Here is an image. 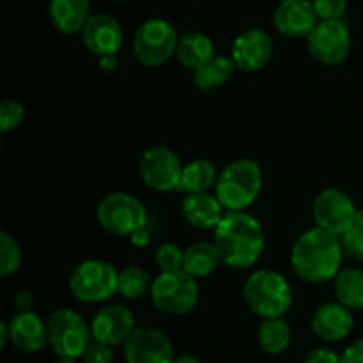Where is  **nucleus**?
Returning <instances> with one entry per match:
<instances>
[{
  "label": "nucleus",
  "mask_w": 363,
  "mask_h": 363,
  "mask_svg": "<svg viewBox=\"0 0 363 363\" xmlns=\"http://www.w3.org/2000/svg\"><path fill=\"white\" fill-rule=\"evenodd\" d=\"M223 264L234 269L252 268L264 252L261 222L247 211H227L213 238Z\"/></svg>",
  "instance_id": "f257e3e1"
},
{
  "label": "nucleus",
  "mask_w": 363,
  "mask_h": 363,
  "mask_svg": "<svg viewBox=\"0 0 363 363\" xmlns=\"http://www.w3.org/2000/svg\"><path fill=\"white\" fill-rule=\"evenodd\" d=\"M344 250L340 238L319 227L305 230L291 250V266L301 280L323 284L340 273Z\"/></svg>",
  "instance_id": "f03ea898"
},
{
  "label": "nucleus",
  "mask_w": 363,
  "mask_h": 363,
  "mask_svg": "<svg viewBox=\"0 0 363 363\" xmlns=\"http://www.w3.org/2000/svg\"><path fill=\"white\" fill-rule=\"evenodd\" d=\"M243 296L248 308L262 319H279L293 305V289L286 277L272 269L252 273L243 286Z\"/></svg>",
  "instance_id": "7ed1b4c3"
},
{
  "label": "nucleus",
  "mask_w": 363,
  "mask_h": 363,
  "mask_svg": "<svg viewBox=\"0 0 363 363\" xmlns=\"http://www.w3.org/2000/svg\"><path fill=\"white\" fill-rule=\"evenodd\" d=\"M262 190V172L257 162L248 158L230 162L220 172L215 195L227 211H245L257 201Z\"/></svg>",
  "instance_id": "20e7f679"
},
{
  "label": "nucleus",
  "mask_w": 363,
  "mask_h": 363,
  "mask_svg": "<svg viewBox=\"0 0 363 363\" xmlns=\"http://www.w3.org/2000/svg\"><path fill=\"white\" fill-rule=\"evenodd\" d=\"M48 344L57 357L82 358L92 342L91 325L77 311L59 308L48 318Z\"/></svg>",
  "instance_id": "39448f33"
},
{
  "label": "nucleus",
  "mask_w": 363,
  "mask_h": 363,
  "mask_svg": "<svg viewBox=\"0 0 363 363\" xmlns=\"http://www.w3.org/2000/svg\"><path fill=\"white\" fill-rule=\"evenodd\" d=\"M119 272L101 259H87L73 269L69 291L77 300L85 303H101L117 293Z\"/></svg>",
  "instance_id": "423d86ee"
},
{
  "label": "nucleus",
  "mask_w": 363,
  "mask_h": 363,
  "mask_svg": "<svg viewBox=\"0 0 363 363\" xmlns=\"http://www.w3.org/2000/svg\"><path fill=\"white\" fill-rule=\"evenodd\" d=\"M151 301L158 311L165 314H188L199 301L197 279L188 275L184 269L170 273H160L152 280Z\"/></svg>",
  "instance_id": "0eeeda50"
},
{
  "label": "nucleus",
  "mask_w": 363,
  "mask_h": 363,
  "mask_svg": "<svg viewBox=\"0 0 363 363\" xmlns=\"http://www.w3.org/2000/svg\"><path fill=\"white\" fill-rule=\"evenodd\" d=\"M96 218L106 233L116 236H131L147 222L149 216L145 206L135 195L113 191L98 204Z\"/></svg>",
  "instance_id": "6e6552de"
},
{
  "label": "nucleus",
  "mask_w": 363,
  "mask_h": 363,
  "mask_svg": "<svg viewBox=\"0 0 363 363\" xmlns=\"http://www.w3.org/2000/svg\"><path fill=\"white\" fill-rule=\"evenodd\" d=\"M177 32L163 18H151L137 28L133 35V53L140 64L156 67L176 53Z\"/></svg>",
  "instance_id": "1a4fd4ad"
},
{
  "label": "nucleus",
  "mask_w": 363,
  "mask_h": 363,
  "mask_svg": "<svg viewBox=\"0 0 363 363\" xmlns=\"http://www.w3.org/2000/svg\"><path fill=\"white\" fill-rule=\"evenodd\" d=\"M184 165L179 156L167 145L145 149L138 162V172L145 186L155 191L179 190Z\"/></svg>",
  "instance_id": "9d476101"
},
{
  "label": "nucleus",
  "mask_w": 363,
  "mask_h": 363,
  "mask_svg": "<svg viewBox=\"0 0 363 363\" xmlns=\"http://www.w3.org/2000/svg\"><path fill=\"white\" fill-rule=\"evenodd\" d=\"M357 206L351 201V197L337 188H326L312 204V216H314L315 227L335 236H342L344 233L354 225V216H357Z\"/></svg>",
  "instance_id": "9b49d317"
},
{
  "label": "nucleus",
  "mask_w": 363,
  "mask_h": 363,
  "mask_svg": "<svg viewBox=\"0 0 363 363\" xmlns=\"http://www.w3.org/2000/svg\"><path fill=\"white\" fill-rule=\"evenodd\" d=\"M308 53L325 66H339L351 50V34L342 21H318L307 38Z\"/></svg>",
  "instance_id": "f8f14e48"
},
{
  "label": "nucleus",
  "mask_w": 363,
  "mask_h": 363,
  "mask_svg": "<svg viewBox=\"0 0 363 363\" xmlns=\"http://www.w3.org/2000/svg\"><path fill=\"white\" fill-rule=\"evenodd\" d=\"M126 363H172L174 347L162 330L142 326L123 344Z\"/></svg>",
  "instance_id": "ddd939ff"
},
{
  "label": "nucleus",
  "mask_w": 363,
  "mask_h": 363,
  "mask_svg": "<svg viewBox=\"0 0 363 363\" xmlns=\"http://www.w3.org/2000/svg\"><path fill=\"white\" fill-rule=\"evenodd\" d=\"M273 41L269 34L262 28H248L241 32L233 43L230 59L238 69L254 73L262 69L272 60Z\"/></svg>",
  "instance_id": "4468645a"
},
{
  "label": "nucleus",
  "mask_w": 363,
  "mask_h": 363,
  "mask_svg": "<svg viewBox=\"0 0 363 363\" xmlns=\"http://www.w3.org/2000/svg\"><path fill=\"white\" fill-rule=\"evenodd\" d=\"M135 330L133 312L121 303L101 308L91 323L92 340L110 347L126 342Z\"/></svg>",
  "instance_id": "2eb2a0df"
},
{
  "label": "nucleus",
  "mask_w": 363,
  "mask_h": 363,
  "mask_svg": "<svg viewBox=\"0 0 363 363\" xmlns=\"http://www.w3.org/2000/svg\"><path fill=\"white\" fill-rule=\"evenodd\" d=\"M123 28L110 14H92L82 28V41L85 48L98 57L116 55L123 46Z\"/></svg>",
  "instance_id": "dca6fc26"
},
{
  "label": "nucleus",
  "mask_w": 363,
  "mask_h": 363,
  "mask_svg": "<svg viewBox=\"0 0 363 363\" xmlns=\"http://www.w3.org/2000/svg\"><path fill=\"white\" fill-rule=\"evenodd\" d=\"M273 23L287 38H308L318 25L312 0H282L273 13Z\"/></svg>",
  "instance_id": "f3484780"
},
{
  "label": "nucleus",
  "mask_w": 363,
  "mask_h": 363,
  "mask_svg": "<svg viewBox=\"0 0 363 363\" xmlns=\"http://www.w3.org/2000/svg\"><path fill=\"white\" fill-rule=\"evenodd\" d=\"M353 326V311L344 307L339 301L321 305L311 319V328L314 335L325 342H339V340L346 339Z\"/></svg>",
  "instance_id": "a211bd4d"
},
{
  "label": "nucleus",
  "mask_w": 363,
  "mask_h": 363,
  "mask_svg": "<svg viewBox=\"0 0 363 363\" xmlns=\"http://www.w3.org/2000/svg\"><path fill=\"white\" fill-rule=\"evenodd\" d=\"M11 342L21 353H38L48 344V323L34 311L18 312L7 323Z\"/></svg>",
  "instance_id": "6ab92c4d"
},
{
  "label": "nucleus",
  "mask_w": 363,
  "mask_h": 363,
  "mask_svg": "<svg viewBox=\"0 0 363 363\" xmlns=\"http://www.w3.org/2000/svg\"><path fill=\"white\" fill-rule=\"evenodd\" d=\"M181 215L195 229H216L225 216V208L211 191L188 194L181 202Z\"/></svg>",
  "instance_id": "aec40b11"
},
{
  "label": "nucleus",
  "mask_w": 363,
  "mask_h": 363,
  "mask_svg": "<svg viewBox=\"0 0 363 363\" xmlns=\"http://www.w3.org/2000/svg\"><path fill=\"white\" fill-rule=\"evenodd\" d=\"M89 14V0H52L50 2V20L53 27L62 34L82 32Z\"/></svg>",
  "instance_id": "412c9836"
},
{
  "label": "nucleus",
  "mask_w": 363,
  "mask_h": 363,
  "mask_svg": "<svg viewBox=\"0 0 363 363\" xmlns=\"http://www.w3.org/2000/svg\"><path fill=\"white\" fill-rule=\"evenodd\" d=\"M176 57L184 67L197 71L215 57V45L202 32H188L177 41Z\"/></svg>",
  "instance_id": "4be33fe9"
},
{
  "label": "nucleus",
  "mask_w": 363,
  "mask_h": 363,
  "mask_svg": "<svg viewBox=\"0 0 363 363\" xmlns=\"http://www.w3.org/2000/svg\"><path fill=\"white\" fill-rule=\"evenodd\" d=\"M222 262L215 243L211 241H197L184 250L183 269L194 279L209 277Z\"/></svg>",
  "instance_id": "5701e85b"
},
{
  "label": "nucleus",
  "mask_w": 363,
  "mask_h": 363,
  "mask_svg": "<svg viewBox=\"0 0 363 363\" xmlns=\"http://www.w3.org/2000/svg\"><path fill=\"white\" fill-rule=\"evenodd\" d=\"M236 69V64L233 62L230 57L215 55L209 62L194 71V84L195 87L204 92L215 91V89L225 85L233 78Z\"/></svg>",
  "instance_id": "b1692460"
},
{
  "label": "nucleus",
  "mask_w": 363,
  "mask_h": 363,
  "mask_svg": "<svg viewBox=\"0 0 363 363\" xmlns=\"http://www.w3.org/2000/svg\"><path fill=\"white\" fill-rule=\"evenodd\" d=\"M333 282V291L339 303L350 311H362L363 308V269L344 268Z\"/></svg>",
  "instance_id": "393cba45"
},
{
  "label": "nucleus",
  "mask_w": 363,
  "mask_h": 363,
  "mask_svg": "<svg viewBox=\"0 0 363 363\" xmlns=\"http://www.w3.org/2000/svg\"><path fill=\"white\" fill-rule=\"evenodd\" d=\"M218 176L220 174L216 172V167L209 160H194V162L184 165L179 190L186 195L209 191L216 186Z\"/></svg>",
  "instance_id": "a878e982"
},
{
  "label": "nucleus",
  "mask_w": 363,
  "mask_h": 363,
  "mask_svg": "<svg viewBox=\"0 0 363 363\" xmlns=\"http://www.w3.org/2000/svg\"><path fill=\"white\" fill-rule=\"evenodd\" d=\"M257 340L268 354H280L289 347L291 328L284 318L264 319L257 330Z\"/></svg>",
  "instance_id": "bb28decb"
},
{
  "label": "nucleus",
  "mask_w": 363,
  "mask_h": 363,
  "mask_svg": "<svg viewBox=\"0 0 363 363\" xmlns=\"http://www.w3.org/2000/svg\"><path fill=\"white\" fill-rule=\"evenodd\" d=\"M152 279L145 269L140 266H128L123 272H119V284H117V293L126 300H138L145 293H151Z\"/></svg>",
  "instance_id": "cd10ccee"
},
{
  "label": "nucleus",
  "mask_w": 363,
  "mask_h": 363,
  "mask_svg": "<svg viewBox=\"0 0 363 363\" xmlns=\"http://www.w3.org/2000/svg\"><path fill=\"white\" fill-rule=\"evenodd\" d=\"M21 266L20 245L7 233H0V275L9 277Z\"/></svg>",
  "instance_id": "c85d7f7f"
},
{
  "label": "nucleus",
  "mask_w": 363,
  "mask_h": 363,
  "mask_svg": "<svg viewBox=\"0 0 363 363\" xmlns=\"http://www.w3.org/2000/svg\"><path fill=\"white\" fill-rule=\"evenodd\" d=\"M155 262L162 273L179 272V269H183L184 264V252L176 243H163L156 250Z\"/></svg>",
  "instance_id": "c756f323"
},
{
  "label": "nucleus",
  "mask_w": 363,
  "mask_h": 363,
  "mask_svg": "<svg viewBox=\"0 0 363 363\" xmlns=\"http://www.w3.org/2000/svg\"><path fill=\"white\" fill-rule=\"evenodd\" d=\"M25 117V108L16 99H4L0 105V130L2 133L13 131L20 126Z\"/></svg>",
  "instance_id": "7c9ffc66"
},
{
  "label": "nucleus",
  "mask_w": 363,
  "mask_h": 363,
  "mask_svg": "<svg viewBox=\"0 0 363 363\" xmlns=\"http://www.w3.org/2000/svg\"><path fill=\"white\" fill-rule=\"evenodd\" d=\"M312 6L321 21H340L346 14L347 0H312Z\"/></svg>",
  "instance_id": "2f4dec72"
},
{
  "label": "nucleus",
  "mask_w": 363,
  "mask_h": 363,
  "mask_svg": "<svg viewBox=\"0 0 363 363\" xmlns=\"http://www.w3.org/2000/svg\"><path fill=\"white\" fill-rule=\"evenodd\" d=\"M344 255L354 259V261H363V227L353 225L347 233L340 236Z\"/></svg>",
  "instance_id": "473e14b6"
},
{
  "label": "nucleus",
  "mask_w": 363,
  "mask_h": 363,
  "mask_svg": "<svg viewBox=\"0 0 363 363\" xmlns=\"http://www.w3.org/2000/svg\"><path fill=\"white\" fill-rule=\"evenodd\" d=\"M82 360H84V363H112L113 351L112 347L106 346V344L92 340V342L89 344L87 350H85Z\"/></svg>",
  "instance_id": "72a5a7b5"
},
{
  "label": "nucleus",
  "mask_w": 363,
  "mask_h": 363,
  "mask_svg": "<svg viewBox=\"0 0 363 363\" xmlns=\"http://www.w3.org/2000/svg\"><path fill=\"white\" fill-rule=\"evenodd\" d=\"M303 363H340V354L330 347H314L307 351Z\"/></svg>",
  "instance_id": "f704fd0d"
},
{
  "label": "nucleus",
  "mask_w": 363,
  "mask_h": 363,
  "mask_svg": "<svg viewBox=\"0 0 363 363\" xmlns=\"http://www.w3.org/2000/svg\"><path fill=\"white\" fill-rule=\"evenodd\" d=\"M340 363H363V339L354 340L342 351Z\"/></svg>",
  "instance_id": "c9c22d12"
},
{
  "label": "nucleus",
  "mask_w": 363,
  "mask_h": 363,
  "mask_svg": "<svg viewBox=\"0 0 363 363\" xmlns=\"http://www.w3.org/2000/svg\"><path fill=\"white\" fill-rule=\"evenodd\" d=\"M152 234H155V227H152L151 220H147L140 229L135 230V233L131 234V243H133L135 247H147V245L151 243Z\"/></svg>",
  "instance_id": "e433bc0d"
},
{
  "label": "nucleus",
  "mask_w": 363,
  "mask_h": 363,
  "mask_svg": "<svg viewBox=\"0 0 363 363\" xmlns=\"http://www.w3.org/2000/svg\"><path fill=\"white\" fill-rule=\"evenodd\" d=\"M16 307L20 312H28L34 307V296L28 291H20L16 294Z\"/></svg>",
  "instance_id": "4c0bfd02"
},
{
  "label": "nucleus",
  "mask_w": 363,
  "mask_h": 363,
  "mask_svg": "<svg viewBox=\"0 0 363 363\" xmlns=\"http://www.w3.org/2000/svg\"><path fill=\"white\" fill-rule=\"evenodd\" d=\"M99 66L105 71H113L117 67V57L116 55H105L99 57Z\"/></svg>",
  "instance_id": "58836bf2"
},
{
  "label": "nucleus",
  "mask_w": 363,
  "mask_h": 363,
  "mask_svg": "<svg viewBox=\"0 0 363 363\" xmlns=\"http://www.w3.org/2000/svg\"><path fill=\"white\" fill-rule=\"evenodd\" d=\"M11 340V333H9V326L7 323H0V347H6L7 342Z\"/></svg>",
  "instance_id": "ea45409f"
},
{
  "label": "nucleus",
  "mask_w": 363,
  "mask_h": 363,
  "mask_svg": "<svg viewBox=\"0 0 363 363\" xmlns=\"http://www.w3.org/2000/svg\"><path fill=\"white\" fill-rule=\"evenodd\" d=\"M172 363H201V362H199L195 357H191V354H181V357L174 358Z\"/></svg>",
  "instance_id": "a19ab883"
},
{
  "label": "nucleus",
  "mask_w": 363,
  "mask_h": 363,
  "mask_svg": "<svg viewBox=\"0 0 363 363\" xmlns=\"http://www.w3.org/2000/svg\"><path fill=\"white\" fill-rule=\"evenodd\" d=\"M354 225L363 227V209H358L357 216H354Z\"/></svg>",
  "instance_id": "79ce46f5"
},
{
  "label": "nucleus",
  "mask_w": 363,
  "mask_h": 363,
  "mask_svg": "<svg viewBox=\"0 0 363 363\" xmlns=\"http://www.w3.org/2000/svg\"><path fill=\"white\" fill-rule=\"evenodd\" d=\"M57 363H74V358H66V357H59Z\"/></svg>",
  "instance_id": "37998d69"
}]
</instances>
